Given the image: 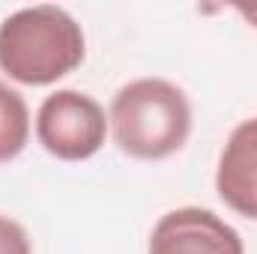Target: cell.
<instances>
[{
  "label": "cell",
  "mask_w": 257,
  "mask_h": 254,
  "mask_svg": "<svg viewBox=\"0 0 257 254\" xmlns=\"http://www.w3.org/2000/svg\"><path fill=\"white\" fill-rule=\"evenodd\" d=\"M108 123L117 147L141 162H159L183 150L192 135L189 96L165 78H138L111 99Z\"/></svg>",
  "instance_id": "2"
},
{
  "label": "cell",
  "mask_w": 257,
  "mask_h": 254,
  "mask_svg": "<svg viewBox=\"0 0 257 254\" xmlns=\"http://www.w3.org/2000/svg\"><path fill=\"white\" fill-rule=\"evenodd\" d=\"M147 254H245V245L212 209L180 206L156 221Z\"/></svg>",
  "instance_id": "4"
},
{
  "label": "cell",
  "mask_w": 257,
  "mask_h": 254,
  "mask_svg": "<svg viewBox=\"0 0 257 254\" xmlns=\"http://www.w3.org/2000/svg\"><path fill=\"white\" fill-rule=\"evenodd\" d=\"M36 138L54 159L84 162L96 156L108 138L105 108L87 93L57 90L39 105Z\"/></svg>",
  "instance_id": "3"
},
{
  "label": "cell",
  "mask_w": 257,
  "mask_h": 254,
  "mask_svg": "<svg viewBox=\"0 0 257 254\" xmlns=\"http://www.w3.org/2000/svg\"><path fill=\"white\" fill-rule=\"evenodd\" d=\"M0 254H33L27 230L9 215H0Z\"/></svg>",
  "instance_id": "7"
},
{
  "label": "cell",
  "mask_w": 257,
  "mask_h": 254,
  "mask_svg": "<svg viewBox=\"0 0 257 254\" xmlns=\"http://www.w3.org/2000/svg\"><path fill=\"white\" fill-rule=\"evenodd\" d=\"M236 12H239L245 21H251V27H257V6H251V9H245V6H236Z\"/></svg>",
  "instance_id": "8"
},
{
  "label": "cell",
  "mask_w": 257,
  "mask_h": 254,
  "mask_svg": "<svg viewBox=\"0 0 257 254\" xmlns=\"http://www.w3.org/2000/svg\"><path fill=\"white\" fill-rule=\"evenodd\" d=\"M30 138V111L18 90L0 81V165L12 162Z\"/></svg>",
  "instance_id": "6"
},
{
  "label": "cell",
  "mask_w": 257,
  "mask_h": 254,
  "mask_svg": "<svg viewBox=\"0 0 257 254\" xmlns=\"http://www.w3.org/2000/svg\"><path fill=\"white\" fill-rule=\"evenodd\" d=\"M215 191L233 212L257 221V117L230 132L218 159Z\"/></svg>",
  "instance_id": "5"
},
{
  "label": "cell",
  "mask_w": 257,
  "mask_h": 254,
  "mask_svg": "<svg viewBox=\"0 0 257 254\" xmlns=\"http://www.w3.org/2000/svg\"><path fill=\"white\" fill-rule=\"evenodd\" d=\"M84 30L60 6H24L0 21V69L27 87H45L84 63Z\"/></svg>",
  "instance_id": "1"
}]
</instances>
